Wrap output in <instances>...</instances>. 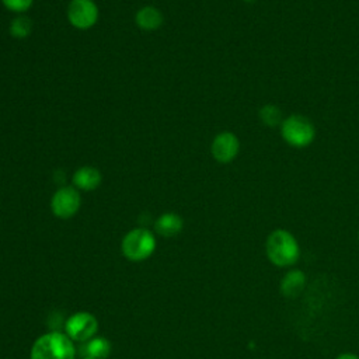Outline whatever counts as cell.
Segmentation results:
<instances>
[{
  "mask_svg": "<svg viewBox=\"0 0 359 359\" xmlns=\"http://www.w3.org/2000/svg\"><path fill=\"white\" fill-rule=\"evenodd\" d=\"M265 254L272 265L278 268H289L299 261L300 245L290 231L276 229L266 237Z\"/></svg>",
  "mask_w": 359,
  "mask_h": 359,
  "instance_id": "1",
  "label": "cell"
},
{
  "mask_svg": "<svg viewBox=\"0 0 359 359\" xmlns=\"http://www.w3.org/2000/svg\"><path fill=\"white\" fill-rule=\"evenodd\" d=\"M73 341L57 331L39 337L31 348V359H74Z\"/></svg>",
  "mask_w": 359,
  "mask_h": 359,
  "instance_id": "2",
  "label": "cell"
},
{
  "mask_svg": "<svg viewBox=\"0 0 359 359\" xmlns=\"http://www.w3.org/2000/svg\"><path fill=\"white\" fill-rule=\"evenodd\" d=\"M280 135L289 146L302 149L311 144L316 136V129L307 116L293 114L282 121Z\"/></svg>",
  "mask_w": 359,
  "mask_h": 359,
  "instance_id": "3",
  "label": "cell"
},
{
  "mask_svg": "<svg viewBox=\"0 0 359 359\" xmlns=\"http://www.w3.org/2000/svg\"><path fill=\"white\" fill-rule=\"evenodd\" d=\"M156 250V237L144 227L128 231L122 240V252L129 261H144Z\"/></svg>",
  "mask_w": 359,
  "mask_h": 359,
  "instance_id": "4",
  "label": "cell"
},
{
  "mask_svg": "<svg viewBox=\"0 0 359 359\" xmlns=\"http://www.w3.org/2000/svg\"><path fill=\"white\" fill-rule=\"evenodd\" d=\"M66 15L73 28L86 31L97 24L100 10L94 0H70Z\"/></svg>",
  "mask_w": 359,
  "mask_h": 359,
  "instance_id": "5",
  "label": "cell"
},
{
  "mask_svg": "<svg viewBox=\"0 0 359 359\" xmlns=\"http://www.w3.org/2000/svg\"><path fill=\"white\" fill-rule=\"evenodd\" d=\"M81 206L80 191L73 185H63L50 198V210L59 219L73 217Z\"/></svg>",
  "mask_w": 359,
  "mask_h": 359,
  "instance_id": "6",
  "label": "cell"
},
{
  "mask_svg": "<svg viewBox=\"0 0 359 359\" xmlns=\"http://www.w3.org/2000/svg\"><path fill=\"white\" fill-rule=\"evenodd\" d=\"M65 328L66 335L72 341H88L95 335L98 330V321L91 313L79 311L67 318Z\"/></svg>",
  "mask_w": 359,
  "mask_h": 359,
  "instance_id": "7",
  "label": "cell"
},
{
  "mask_svg": "<svg viewBox=\"0 0 359 359\" xmlns=\"http://www.w3.org/2000/svg\"><path fill=\"white\" fill-rule=\"evenodd\" d=\"M240 151L238 137L229 130L217 133L210 144V153L213 158L220 164L231 163Z\"/></svg>",
  "mask_w": 359,
  "mask_h": 359,
  "instance_id": "8",
  "label": "cell"
},
{
  "mask_svg": "<svg viewBox=\"0 0 359 359\" xmlns=\"http://www.w3.org/2000/svg\"><path fill=\"white\" fill-rule=\"evenodd\" d=\"M307 278L306 273L299 268H292L285 272L279 283V292L282 296L294 299L300 296L306 287Z\"/></svg>",
  "mask_w": 359,
  "mask_h": 359,
  "instance_id": "9",
  "label": "cell"
},
{
  "mask_svg": "<svg viewBox=\"0 0 359 359\" xmlns=\"http://www.w3.org/2000/svg\"><path fill=\"white\" fill-rule=\"evenodd\" d=\"M102 182V174L93 165H83L77 168L72 175V185L79 191H94Z\"/></svg>",
  "mask_w": 359,
  "mask_h": 359,
  "instance_id": "10",
  "label": "cell"
},
{
  "mask_svg": "<svg viewBox=\"0 0 359 359\" xmlns=\"http://www.w3.org/2000/svg\"><path fill=\"white\" fill-rule=\"evenodd\" d=\"M135 22L142 31H157L163 22V13L154 6H143L135 14Z\"/></svg>",
  "mask_w": 359,
  "mask_h": 359,
  "instance_id": "11",
  "label": "cell"
},
{
  "mask_svg": "<svg viewBox=\"0 0 359 359\" xmlns=\"http://www.w3.org/2000/svg\"><path fill=\"white\" fill-rule=\"evenodd\" d=\"M182 227H184L182 217L174 212H167L160 215L154 223V230L163 237H174L178 233H181Z\"/></svg>",
  "mask_w": 359,
  "mask_h": 359,
  "instance_id": "12",
  "label": "cell"
},
{
  "mask_svg": "<svg viewBox=\"0 0 359 359\" xmlns=\"http://www.w3.org/2000/svg\"><path fill=\"white\" fill-rule=\"evenodd\" d=\"M8 32L14 39H25L32 32V21L24 14L14 17L8 25Z\"/></svg>",
  "mask_w": 359,
  "mask_h": 359,
  "instance_id": "13",
  "label": "cell"
},
{
  "mask_svg": "<svg viewBox=\"0 0 359 359\" xmlns=\"http://www.w3.org/2000/svg\"><path fill=\"white\" fill-rule=\"evenodd\" d=\"M86 355L94 359H107L111 353V344L105 338H93L84 348Z\"/></svg>",
  "mask_w": 359,
  "mask_h": 359,
  "instance_id": "14",
  "label": "cell"
},
{
  "mask_svg": "<svg viewBox=\"0 0 359 359\" xmlns=\"http://www.w3.org/2000/svg\"><path fill=\"white\" fill-rule=\"evenodd\" d=\"M259 118L266 126H276L282 123V111L273 105V104H266L259 109Z\"/></svg>",
  "mask_w": 359,
  "mask_h": 359,
  "instance_id": "15",
  "label": "cell"
},
{
  "mask_svg": "<svg viewBox=\"0 0 359 359\" xmlns=\"http://www.w3.org/2000/svg\"><path fill=\"white\" fill-rule=\"evenodd\" d=\"M0 1L4 6V8L15 14H24L34 4V0H0Z\"/></svg>",
  "mask_w": 359,
  "mask_h": 359,
  "instance_id": "16",
  "label": "cell"
},
{
  "mask_svg": "<svg viewBox=\"0 0 359 359\" xmlns=\"http://www.w3.org/2000/svg\"><path fill=\"white\" fill-rule=\"evenodd\" d=\"M335 359H359V356L351 352H344V353H339Z\"/></svg>",
  "mask_w": 359,
  "mask_h": 359,
  "instance_id": "17",
  "label": "cell"
},
{
  "mask_svg": "<svg viewBox=\"0 0 359 359\" xmlns=\"http://www.w3.org/2000/svg\"><path fill=\"white\" fill-rule=\"evenodd\" d=\"M83 359H94V358H91V356H87V355H86Z\"/></svg>",
  "mask_w": 359,
  "mask_h": 359,
  "instance_id": "18",
  "label": "cell"
},
{
  "mask_svg": "<svg viewBox=\"0 0 359 359\" xmlns=\"http://www.w3.org/2000/svg\"><path fill=\"white\" fill-rule=\"evenodd\" d=\"M244 1H247V3H251V1H254V0H244Z\"/></svg>",
  "mask_w": 359,
  "mask_h": 359,
  "instance_id": "19",
  "label": "cell"
},
{
  "mask_svg": "<svg viewBox=\"0 0 359 359\" xmlns=\"http://www.w3.org/2000/svg\"><path fill=\"white\" fill-rule=\"evenodd\" d=\"M358 240H359V231H358Z\"/></svg>",
  "mask_w": 359,
  "mask_h": 359,
  "instance_id": "20",
  "label": "cell"
}]
</instances>
